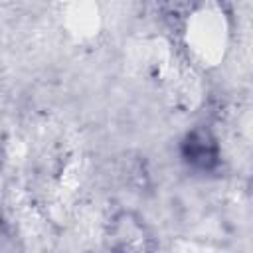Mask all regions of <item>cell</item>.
Masks as SVG:
<instances>
[{
	"mask_svg": "<svg viewBox=\"0 0 253 253\" xmlns=\"http://www.w3.org/2000/svg\"><path fill=\"white\" fill-rule=\"evenodd\" d=\"M61 22L75 40H91L101 30V8L97 0H61Z\"/></svg>",
	"mask_w": 253,
	"mask_h": 253,
	"instance_id": "2",
	"label": "cell"
},
{
	"mask_svg": "<svg viewBox=\"0 0 253 253\" xmlns=\"http://www.w3.org/2000/svg\"><path fill=\"white\" fill-rule=\"evenodd\" d=\"M184 42L192 59L204 67H215L225 57L229 45V22L215 4L194 10L186 22Z\"/></svg>",
	"mask_w": 253,
	"mask_h": 253,
	"instance_id": "1",
	"label": "cell"
}]
</instances>
